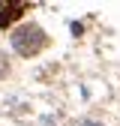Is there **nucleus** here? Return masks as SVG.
<instances>
[{
    "mask_svg": "<svg viewBox=\"0 0 120 126\" xmlns=\"http://www.w3.org/2000/svg\"><path fill=\"white\" fill-rule=\"evenodd\" d=\"M45 33H42V27H36V24H24V27H18L12 33V48L18 51L21 57H33V54H39L42 48H45Z\"/></svg>",
    "mask_w": 120,
    "mask_h": 126,
    "instance_id": "obj_1",
    "label": "nucleus"
},
{
    "mask_svg": "<svg viewBox=\"0 0 120 126\" xmlns=\"http://www.w3.org/2000/svg\"><path fill=\"white\" fill-rule=\"evenodd\" d=\"M27 6L24 3H9V6H0V27H9L15 18H21V12Z\"/></svg>",
    "mask_w": 120,
    "mask_h": 126,
    "instance_id": "obj_2",
    "label": "nucleus"
},
{
    "mask_svg": "<svg viewBox=\"0 0 120 126\" xmlns=\"http://www.w3.org/2000/svg\"><path fill=\"white\" fill-rule=\"evenodd\" d=\"M3 75H6V57L0 54V78H3Z\"/></svg>",
    "mask_w": 120,
    "mask_h": 126,
    "instance_id": "obj_3",
    "label": "nucleus"
}]
</instances>
